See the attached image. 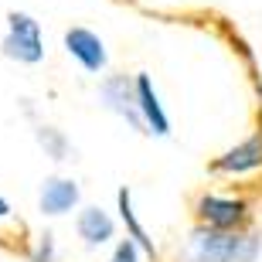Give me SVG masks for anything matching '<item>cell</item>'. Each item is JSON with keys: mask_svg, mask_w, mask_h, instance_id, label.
I'll use <instances>...</instances> for the list:
<instances>
[{"mask_svg": "<svg viewBox=\"0 0 262 262\" xmlns=\"http://www.w3.org/2000/svg\"><path fill=\"white\" fill-rule=\"evenodd\" d=\"M259 242L252 235H235L232 228L201 225L187 242V262H252Z\"/></svg>", "mask_w": 262, "mask_h": 262, "instance_id": "6da1fadb", "label": "cell"}, {"mask_svg": "<svg viewBox=\"0 0 262 262\" xmlns=\"http://www.w3.org/2000/svg\"><path fill=\"white\" fill-rule=\"evenodd\" d=\"M4 51H7V58H17L24 65H34V61L45 58V38H41V28L31 14H17L14 10L7 17Z\"/></svg>", "mask_w": 262, "mask_h": 262, "instance_id": "7a4b0ae2", "label": "cell"}, {"mask_svg": "<svg viewBox=\"0 0 262 262\" xmlns=\"http://www.w3.org/2000/svg\"><path fill=\"white\" fill-rule=\"evenodd\" d=\"M99 96H102V102H106L113 113H119L123 119H129V126H136L140 133H146V123H143V116H140V102H136V85L126 75L106 78L102 89H99Z\"/></svg>", "mask_w": 262, "mask_h": 262, "instance_id": "3957f363", "label": "cell"}, {"mask_svg": "<svg viewBox=\"0 0 262 262\" xmlns=\"http://www.w3.org/2000/svg\"><path fill=\"white\" fill-rule=\"evenodd\" d=\"M198 218H201V225H211V228H238L249 218V204L235 201V198L204 194L198 198Z\"/></svg>", "mask_w": 262, "mask_h": 262, "instance_id": "277c9868", "label": "cell"}, {"mask_svg": "<svg viewBox=\"0 0 262 262\" xmlns=\"http://www.w3.org/2000/svg\"><path fill=\"white\" fill-rule=\"evenodd\" d=\"M65 51L85 72H102L106 68V45L99 38L96 31L89 28H68L65 31Z\"/></svg>", "mask_w": 262, "mask_h": 262, "instance_id": "5b68a950", "label": "cell"}, {"mask_svg": "<svg viewBox=\"0 0 262 262\" xmlns=\"http://www.w3.org/2000/svg\"><path fill=\"white\" fill-rule=\"evenodd\" d=\"M262 167V133H252L245 143L232 146L228 154H222L211 164V170L218 174H249V170H259Z\"/></svg>", "mask_w": 262, "mask_h": 262, "instance_id": "8992f818", "label": "cell"}, {"mask_svg": "<svg viewBox=\"0 0 262 262\" xmlns=\"http://www.w3.org/2000/svg\"><path fill=\"white\" fill-rule=\"evenodd\" d=\"M136 102H140V116L146 123V133H157V136H167L170 133V119H167L160 99H157V89L150 82V75H136Z\"/></svg>", "mask_w": 262, "mask_h": 262, "instance_id": "52a82bcc", "label": "cell"}, {"mask_svg": "<svg viewBox=\"0 0 262 262\" xmlns=\"http://www.w3.org/2000/svg\"><path fill=\"white\" fill-rule=\"evenodd\" d=\"M78 204V184L65 177H51L41 187V211L45 214H65Z\"/></svg>", "mask_w": 262, "mask_h": 262, "instance_id": "ba28073f", "label": "cell"}, {"mask_svg": "<svg viewBox=\"0 0 262 262\" xmlns=\"http://www.w3.org/2000/svg\"><path fill=\"white\" fill-rule=\"evenodd\" d=\"M113 232H116V225H113V218H109L102 208H85V211L78 214V235L85 238V245H106L109 238H113Z\"/></svg>", "mask_w": 262, "mask_h": 262, "instance_id": "9c48e42d", "label": "cell"}, {"mask_svg": "<svg viewBox=\"0 0 262 262\" xmlns=\"http://www.w3.org/2000/svg\"><path fill=\"white\" fill-rule=\"evenodd\" d=\"M116 204H119V218H123V225H126L129 238H133V242L140 245V249H143V252L150 255V259H157V245H154V238L146 235V228L140 225V218H136V211H133V198H129L126 187H119Z\"/></svg>", "mask_w": 262, "mask_h": 262, "instance_id": "30bf717a", "label": "cell"}, {"mask_svg": "<svg viewBox=\"0 0 262 262\" xmlns=\"http://www.w3.org/2000/svg\"><path fill=\"white\" fill-rule=\"evenodd\" d=\"M38 136H41V143H45V146L51 150V154H55V160H65L68 146H65V140H61V136L55 133V129H51V126H45V129H41Z\"/></svg>", "mask_w": 262, "mask_h": 262, "instance_id": "8fae6325", "label": "cell"}, {"mask_svg": "<svg viewBox=\"0 0 262 262\" xmlns=\"http://www.w3.org/2000/svg\"><path fill=\"white\" fill-rule=\"evenodd\" d=\"M109 262H140V245L133 242V238H126V242L116 245V252H113V259Z\"/></svg>", "mask_w": 262, "mask_h": 262, "instance_id": "7c38bea8", "label": "cell"}, {"mask_svg": "<svg viewBox=\"0 0 262 262\" xmlns=\"http://www.w3.org/2000/svg\"><path fill=\"white\" fill-rule=\"evenodd\" d=\"M38 259H41V262H51V242L41 245V255H38Z\"/></svg>", "mask_w": 262, "mask_h": 262, "instance_id": "4fadbf2b", "label": "cell"}, {"mask_svg": "<svg viewBox=\"0 0 262 262\" xmlns=\"http://www.w3.org/2000/svg\"><path fill=\"white\" fill-rule=\"evenodd\" d=\"M7 218H10V204L0 198V222H7Z\"/></svg>", "mask_w": 262, "mask_h": 262, "instance_id": "5bb4252c", "label": "cell"}]
</instances>
